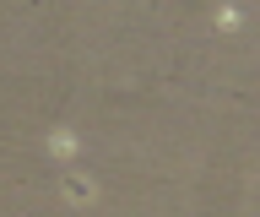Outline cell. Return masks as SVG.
<instances>
[{
	"label": "cell",
	"mask_w": 260,
	"mask_h": 217,
	"mask_svg": "<svg viewBox=\"0 0 260 217\" xmlns=\"http://www.w3.org/2000/svg\"><path fill=\"white\" fill-rule=\"evenodd\" d=\"M76 147H81V141L71 131H54V136H49V152H54V158H76Z\"/></svg>",
	"instance_id": "6da1fadb"
},
{
	"label": "cell",
	"mask_w": 260,
	"mask_h": 217,
	"mask_svg": "<svg viewBox=\"0 0 260 217\" xmlns=\"http://www.w3.org/2000/svg\"><path fill=\"white\" fill-rule=\"evenodd\" d=\"M65 196H71V201H76V206H81V201H92L98 190H92V179H87V184H81V179H71V184H65Z\"/></svg>",
	"instance_id": "7a4b0ae2"
},
{
	"label": "cell",
	"mask_w": 260,
	"mask_h": 217,
	"mask_svg": "<svg viewBox=\"0 0 260 217\" xmlns=\"http://www.w3.org/2000/svg\"><path fill=\"white\" fill-rule=\"evenodd\" d=\"M217 27H222V33H228V27H239V6H222V11H217Z\"/></svg>",
	"instance_id": "3957f363"
}]
</instances>
